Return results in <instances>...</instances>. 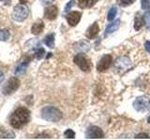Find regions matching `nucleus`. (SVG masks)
Here are the masks:
<instances>
[{
	"label": "nucleus",
	"mask_w": 150,
	"mask_h": 140,
	"mask_svg": "<svg viewBox=\"0 0 150 140\" xmlns=\"http://www.w3.org/2000/svg\"><path fill=\"white\" fill-rule=\"evenodd\" d=\"M30 120V111L25 107H18L9 117V124L14 129H21Z\"/></svg>",
	"instance_id": "nucleus-1"
},
{
	"label": "nucleus",
	"mask_w": 150,
	"mask_h": 140,
	"mask_svg": "<svg viewBox=\"0 0 150 140\" xmlns=\"http://www.w3.org/2000/svg\"><path fill=\"white\" fill-rule=\"evenodd\" d=\"M41 117L50 123H57L62 119V112L54 106H45L41 109Z\"/></svg>",
	"instance_id": "nucleus-2"
},
{
	"label": "nucleus",
	"mask_w": 150,
	"mask_h": 140,
	"mask_svg": "<svg viewBox=\"0 0 150 140\" xmlns=\"http://www.w3.org/2000/svg\"><path fill=\"white\" fill-rule=\"evenodd\" d=\"M29 15V8H28L25 4H20L14 8L11 17L14 21H16L18 22H22L25 20H26V18Z\"/></svg>",
	"instance_id": "nucleus-3"
},
{
	"label": "nucleus",
	"mask_w": 150,
	"mask_h": 140,
	"mask_svg": "<svg viewBox=\"0 0 150 140\" xmlns=\"http://www.w3.org/2000/svg\"><path fill=\"white\" fill-rule=\"evenodd\" d=\"M75 64H77L79 68L82 70V71L84 72H89L92 68V64L86 55H84L83 52L79 53L74 57L73 59Z\"/></svg>",
	"instance_id": "nucleus-4"
},
{
	"label": "nucleus",
	"mask_w": 150,
	"mask_h": 140,
	"mask_svg": "<svg viewBox=\"0 0 150 140\" xmlns=\"http://www.w3.org/2000/svg\"><path fill=\"white\" fill-rule=\"evenodd\" d=\"M21 81L19 80V78H17L16 77H12L8 80V82L6 83L2 89V92L4 95H11L14 92H16L19 87H20Z\"/></svg>",
	"instance_id": "nucleus-5"
},
{
	"label": "nucleus",
	"mask_w": 150,
	"mask_h": 140,
	"mask_svg": "<svg viewBox=\"0 0 150 140\" xmlns=\"http://www.w3.org/2000/svg\"><path fill=\"white\" fill-rule=\"evenodd\" d=\"M134 109L139 112L146 111L150 107V99L146 96H140L133 102Z\"/></svg>",
	"instance_id": "nucleus-6"
},
{
	"label": "nucleus",
	"mask_w": 150,
	"mask_h": 140,
	"mask_svg": "<svg viewBox=\"0 0 150 140\" xmlns=\"http://www.w3.org/2000/svg\"><path fill=\"white\" fill-rule=\"evenodd\" d=\"M112 57L110 54H106L104 56H102L101 59L98 61V65H97V69L98 71L100 72H104L110 67V65L112 64Z\"/></svg>",
	"instance_id": "nucleus-7"
},
{
	"label": "nucleus",
	"mask_w": 150,
	"mask_h": 140,
	"mask_svg": "<svg viewBox=\"0 0 150 140\" xmlns=\"http://www.w3.org/2000/svg\"><path fill=\"white\" fill-rule=\"evenodd\" d=\"M86 138H103L104 137V133L100 127L97 126H91L86 130Z\"/></svg>",
	"instance_id": "nucleus-8"
},
{
	"label": "nucleus",
	"mask_w": 150,
	"mask_h": 140,
	"mask_svg": "<svg viewBox=\"0 0 150 140\" xmlns=\"http://www.w3.org/2000/svg\"><path fill=\"white\" fill-rule=\"evenodd\" d=\"M81 17H82L81 12L72 11V12H69L68 15L66 16V19H67V21L70 26H75L80 22V20H81Z\"/></svg>",
	"instance_id": "nucleus-9"
},
{
	"label": "nucleus",
	"mask_w": 150,
	"mask_h": 140,
	"mask_svg": "<svg viewBox=\"0 0 150 140\" xmlns=\"http://www.w3.org/2000/svg\"><path fill=\"white\" fill-rule=\"evenodd\" d=\"M58 15V8L56 6H50L48 8H45V11H44V17L46 19H48L50 21H53L54 19L57 17Z\"/></svg>",
	"instance_id": "nucleus-10"
},
{
	"label": "nucleus",
	"mask_w": 150,
	"mask_h": 140,
	"mask_svg": "<svg viewBox=\"0 0 150 140\" xmlns=\"http://www.w3.org/2000/svg\"><path fill=\"white\" fill-rule=\"evenodd\" d=\"M74 50L80 51V52H87L90 50V44L86 40H81L77 42L76 44H74Z\"/></svg>",
	"instance_id": "nucleus-11"
},
{
	"label": "nucleus",
	"mask_w": 150,
	"mask_h": 140,
	"mask_svg": "<svg viewBox=\"0 0 150 140\" xmlns=\"http://www.w3.org/2000/svg\"><path fill=\"white\" fill-rule=\"evenodd\" d=\"M98 32H100V27H98V22H94L92 25L88 27V29L86 30V36L88 38H94V37L98 35Z\"/></svg>",
	"instance_id": "nucleus-12"
},
{
	"label": "nucleus",
	"mask_w": 150,
	"mask_h": 140,
	"mask_svg": "<svg viewBox=\"0 0 150 140\" xmlns=\"http://www.w3.org/2000/svg\"><path fill=\"white\" fill-rule=\"evenodd\" d=\"M130 64V61L129 58L127 57H120L116 60L115 62V67L116 69H125V68H128Z\"/></svg>",
	"instance_id": "nucleus-13"
},
{
	"label": "nucleus",
	"mask_w": 150,
	"mask_h": 140,
	"mask_svg": "<svg viewBox=\"0 0 150 140\" xmlns=\"http://www.w3.org/2000/svg\"><path fill=\"white\" fill-rule=\"evenodd\" d=\"M43 29H44V22L41 20H39L32 25L31 32H32L33 35L38 36V35L41 34V32L43 31Z\"/></svg>",
	"instance_id": "nucleus-14"
},
{
	"label": "nucleus",
	"mask_w": 150,
	"mask_h": 140,
	"mask_svg": "<svg viewBox=\"0 0 150 140\" xmlns=\"http://www.w3.org/2000/svg\"><path fill=\"white\" fill-rule=\"evenodd\" d=\"M31 58H26L23 62H22L21 64H18V66L16 67L15 69V74H23L26 71V69L28 67V64H29V62H30Z\"/></svg>",
	"instance_id": "nucleus-15"
},
{
	"label": "nucleus",
	"mask_w": 150,
	"mask_h": 140,
	"mask_svg": "<svg viewBox=\"0 0 150 140\" xmlns=\"http://www.w3.org/2000/svg\"><path fill=\"white\" fill-rule=\"evenodd\" d=\"M98 2V0H78V5L81 8H90Z\"/></svg>",
	"instance_id": "nucleus-16"
},
{
	"label": "nucleus",
	"mask_w": 150,
	"mask_h": 140,
	"mask_svg": "<svg viewBox=\"0 0 150 140\" xmlns=\"http://www.w3.org/2000/svg\"><path fill=\"white\" fill-rule=\"evenodd\" d=\"M144 24V16L141 15L140 13H137L135 16V20H134V29L135 30H140L141 28L143 27Z\"/></svg>",
	"instance_id": "nucleus-17"
},
{
	"label": "nucleus",
	"mask_w": 150,
	"mask_h": 140,
	"mask_svg": "<svg viewBox=\"0 0 150 140\" xmlns=\"http://www.w3.org/2000/svg\"><path fill=\"white\" fill-rule=\"evenodd\" d=\"M120 26V20H116L115 22H112L111 24H109L106 27V30H105V36L112 34V32L116 31L117 29L119 28Z\"/></svg>",
	"instance_id": "nucleus-18"
},
{
	"label": "nucleus",
	"mask_w": 150,
	"mask_h": 140,
	"mask_svg": "<svg viewBox=\"0 0 150 140\" xmlns=\"http://www.w3.org/2000/svg\"><path fill=\"white\" fill-rule=\"evenodd\" d=\"M43 42H44V44L47 47H49L50 49H53L54 47V34H49V35H47L44 37Z\"/></svg>",
	"instance_id": "nucleus-19"
},
{
	"label": "nucleus",
	"mask_w": 150,
	"mask_h": 140,
	"mask_svg": "<svg viewBox=\"0 0 150 140\" xmlns=\"http://www.w3.org/2000/svg\"><path fill=\"white\" fill-rule=\"evenodd\" d=\"M15 134L11 132H8V131L4 130V128L0 127V138H14Z\"/></svg>",
	"instance_id": "nucleus-20"
},
{
	"label": "nucleus",
	"mask_w": 150,
	"mask_h": 140,
	"mask_svg": "<svg viewBox=\"0 0 150 140\" xmlns=\"http://www.w3.org/2000/svg\"><path fill=\"white\" fill-rule=\"evenodd\" d=\"M9 36H11V33L8 29H1L0 30V41H7Z\"/></svg>",
	"instance_id": "nucleus-21"
},
{
	"label": "nucleus",
	"mask_w": 150,
	"mask_h": 140,
	"mask_svg": "<svg viewBox=\"0 0 150 140\" xmlns=\"http://www.w3.org/2000/svg\"><path fill=\"white\" fill-rule=\"evenodd\" d=\"M44 54H45V50H44L43 48H42V47L39 46V47H38V49L35 50V53H34V55H35V57H36L38 60H40V59L44 56Z\"/></svg>",
	"instance_id": "nucleus-22"
},
{
	"label": "nucleus",
	"mask_w": 150,
	"mask_h": 140,
	"mask_svg": "<svg viewBox=\"0 0 150 140\" xmlns=\"http://www.w3.org/2000/svg\"><path fill=\"white\" fill-rule=\"evenodd\" d=\"M116 13H117V8L112 7L111 8V9L108 12V16H107V20L108 21H112L115 19V17L116 16Z\"/></svg>",
	"instance_id": "nucleus-23"
},
{
	"label": "nucleus",
	"mask_w": 150,
	"mask_h": 140,
	"mask_svg": "<svg viewBox=\"0 0 150 140\" xmlns=\"http://www.w3.org/2000/svg\"><path fill=\"white\" fill-rule=\"evenodd\" d=\"M116 2L121 7H128L129 5H132L135 0H116Z\"/></svg>",
	"instance_id": "nucleus-24"
},
{
	"label": "nucleus",
	"mask_w": 150,
	"mask_h": 140,
	"mask_svg": "<svg viewBox=\"0 0 150 140\" xmlns=\"http://www.w3.org/2000/svg\"><path fill=\"white\" fill-rule=\"evenodd\" d=\"M144 24L147 28H150V11H147L144 15Z\"/></svg>",
	"instance_id": "nucleus-25"
},
{
	"label": "nucleus",
	"mask_w": 150,
	"mask_h": 140,
	"mask_svg": "<svg viewBox=\"0 0 150 140\" xmlns=\"http://www.w3.org/2000/svg\"><path fill=\"white\" fill-rule=\"evenodd\" d=\"M64 135H65L66 138H74L75 137V133L71 129H68V130L65 131Z\"/></svg>",
	"instance_id": "nucleus-26"
},
{
	"label": "nucleus",
	"mask_w": 150,
	"mask_h": 140,
	"mask_svg": "<svg viewBox=\"0 0 150 140\" xmlns=\"http://www.w3.org/2000/svg\"><path fill=\"white\" fill-rule=\"evenodd\" d=\"M142 8L143 9H149L150 8V0H142Z\"/></svg>",
	"instance_id": "nucleus-27"
},
{
	"label": "nucleus",
	"mask_w": 150,
	"mask_h": 140,
	"mask_svg": "<svg viewBox=\"0 0 150 140\" xmlns=\"http://www.w3.org/2000/svg\"><path fill=\"white\" fill-rule=\"evenodd\" d=\"M74 5H75V1H74V0H70V1L67 5H66V7H65V12H68L69 9L74 6Z\"/></svg>",
	"instance_id": "nucleus-28"
},
{
	"label": "nucleus",
	"mask_w": 150,
	"mask_h": 140,
	"mask_svg": "<svg viewBox=\"0 0 150 140\" xmlns=\"http://www.w3.org/2000/svg\"><path fill=\"white\" fill-rule=\"evenodd\" d=\"M135 138H149V135L147 134H139L136 135Z\"/></svg>",
	"instance_id": "nucleus-29"
},
{
	"label": "nucleus",
	"mask_w": 150,
	"mask_h": 140,
	"mask_svg": "<svg viewBox=\"0 0 150 140\" xmlns=\"http://www.w3.org/2000/svg\"><path fill=\"white\" fill-rule=\"evenodd\" d=\"M54 1V0H41V2L44 5H50Z\"/></svg>",
	"instance_id": "nucleus-30"
},
{
	"label": "nucleus",
	"mask_w": 150,
	"mask_h": 140,
	"mask_svg": "<svg viewBox=\"0 0 150 140\" xmlns=\"http://www.w3.org/2000/svg\"><path fill=\"white\" fill-rule=\"evenodd\" d=\"M145 50H146L148 52L150 53V41L145 42Z\"/></svg>",
	"instance_id": "nucleus-31"
},
{
	"label": "nucleus",
	"mask_w": 150,
	"mask_h": 140,
	"mask_svg": "<svg viewBox=\"0 0 150 140\" xmlns=\"http://www.w3.org/2000/svg\"><path fill=\"white\" fill-rule=\"evenodd\" d=\"M4 78H5V76H4V73L0 70V83H2L3 80H4Z\"/></svg>",
	"instance_id": "nucleus-32"
},
{
	"label": "nucleus",
	"mask_w": 150,
	"mask_h": 140,
	"mask_svg": "<svg viewBox=\"0 0 150 140\" xmlns=\"http://www.w3.org/2000/svg\"><path fill=\"white\" fill-rule=\"evenodd\" d=\"M148 120V123L150 124V116L148 117V120Z\"/></svg>",
	"instance_id": "nucleus-33"
}]
</instances>
